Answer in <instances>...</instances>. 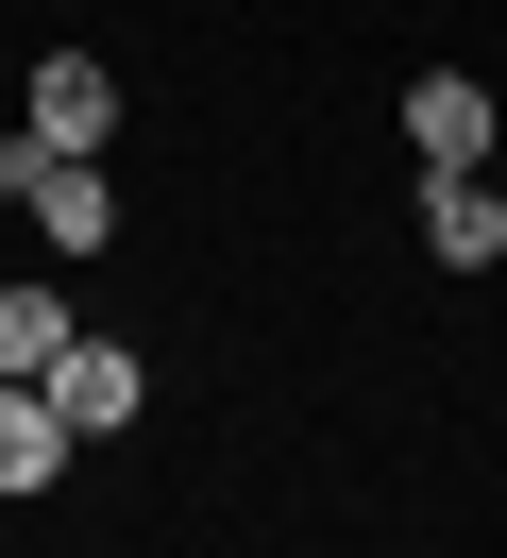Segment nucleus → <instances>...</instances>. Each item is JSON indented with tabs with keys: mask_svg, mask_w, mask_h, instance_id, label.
Masks as SVG:
<instances>
[{
	"mask_svg": "<svg viewBox=\"0 0 507 558\" xmlns=\"http://www.w3.org/2000/svg\"><path fill=\"white\" fill-rule=\"evenodd\" d=\"M34 389H51V407H68V440H119V423L153 407V373H135L119 339H68V355H51V373H34Z\"/></svg>",
	"mask_w": 507,
	"mask_h": 558,
	"instance_id": "obj_1",
	"label": "nucleus"
},
{
	"mask_svg": "<svg viewBox=\"0 0 507 558\" xmlns=\"http://www.w3.org/2000/svg\"><path fill=\"white\" fill-rule=\"evenodd\" d=\"M406 153H423V170H491V85L423 69V85H406Z\"/></svg>",
	"mask_w": 507,
	"mask_h": 558,
	"instance_id": "obj_2",
	"label": "nucleus"
},
{
	"mask_svg": "<svg viewBox=\"0 0 507 558\" xmlns=\"http://www.w3.org/2000/svg\"><path fill=\"white\" fill-rule=\"evenodd\" d=\"M17 119H34V136H51V153H101V136H119V85H101V51H51Z\"/></svg>",
	"mask_w": 507,
	"mask_h": 558,
	"instance_id": "obj_3",
	"label": "nucleus"
},
{
	"mask_svg": "<svg viewBox=\"0 0 507 558\" xmlns=\"http://www.w3.org/2000/svg\"><path fill=\"white\" fill-rule=\"evenodd\" d=\"M423 254H439V271H491V254H507V186H491V170H439Z\"/></svg>",
	"mask_w": 507,
	"mask_h": 558,
	"instance_id": "obj_4",
	"label": "nucleus"
},
{
	"mask_svg": "<svg viewBox=\"0 0 507 558\" xmlns=\"http://www.w3.org/2000/svg\"><path fill=\"white\" fill-rule=\"evenodd\" d=\"M34 238H51V254H101V238H119V186H101V153H51V186H34Z\"/></svg>",
	"mask_w": 507,
	"mask_h": 558,
	"instance_id": "obj_5",
	"label": "nucleus"
},
{
	"mask_svg": "<svg viewBox=\"0 0 507 558\" xmlns=\"http://www.w3.org/2000/svg\"><path fill=\"white\" fill-rule=\"evenodd\" d=\"M68 339H85V322H68V288H51V271H17V288H0V389H34Z\"/></svg>",
	"mask_w": 507,
	"mask_h": 558,
	"instance_id": "obj_6",
	"label": "nucleus"
},
{
	"mask_svg": "<svg viewBox=\"0 0 507 558\" xmlns=\"http://www.w3.org/2000/svg\"><path fill=\"white\" fill-rule=\"evenodd\" d=\"M68 474V407L51 389H0V490H51Z\"/></svg>",
	"mask_w": 507,
	"mask_h": 558,
	"instance_id": "obj_7",
	"label": "nucleus"
},
{
	"mask_svg": "<svg viewBox=\"0 0 507 558\" xmlns=\"http://www.w3.org/2000/svg\"><path fill=\"white\" fill-rule=\"evenodd\" d=\"M34 186H51V136L17 119V136H0V204H34Z\"/></svg>",
	"mask_w": 507,
	"mask_h": 558,
	"instance_id": "obj_8",
	"label": "nucleus"
}]
</instances>
